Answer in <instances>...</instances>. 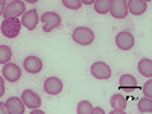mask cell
<instances>
[{
	"instance_id": "6da1fadb",
	"label": "cell",
	"mask_w": 152,
	"mask_h": 114,
	"mask_svg": "<svg viewBox=\"0 0 152 114\" xmlns=\"http://www.w3.org/2000/svg\"><path fill=\"white\" fill-rule=\"evenodd\" d=\"M3 37L6 38H15L18 37L20 31H21V21L18 18H5L2 21V26H0Z\"/></svg>"
},
{
	"instance_id": "7a4b0ae2",
	"label": "cell",
	"mask_w": 152,
	"mask_h": 114,
	"mask_svg": "<svg viewBox=\"0 0 152 114\" xmlns=\"http://www.w3.org/2000/svg\"><path fill=\"white\" fill-rule=\"evenodd\" d=\"M72 38L75 43H78L81 46H88L94 41V32L88 28H76L72 34Z\"/></svg>"
},
{
	"instance_id": "3957f363",
	"label": "cell",
	"mask_w": 152,
	"mask_h": 114,
	"mask_svg": "<svg viewBox=\"0 0 152 114\" xmlns=\"http://www.w3.org/2000/svg\"><path fill=\"white\" fill-rule=\"evenodd\" d=\"M24 12H26L24 2H21V0H12L9 5H6V8L3 11V17L5 18H18Z\"/></svg>"
},
{
	"instance_id": "277c9868",
	"label": "cell",
	"mask_w": 152,
	"mask_h": 114,
	"mask_svg": "<svg viewBox=\"0 0 152 114\" xmlns=\"http://www.w3.org/2000/svg\"><path fill=\"white\" fill-rule=\"evenodd\" d=\"M41 21L44 23V26H43L44 32H50V31H53V29L61 26V17L56 12H46L41 17Z\"/></svg>"
},
{
	"instance_id": "5b68a950",
	"label": "cell",
	"mask_w": 152,
	"mask_h": 114,
	"mask_svg": "<svg viewBox=\"0 0 152 114\" xmlns=\"http://www.w3.org/2000/svg\"><path fill=\"white\" fill-rule=\"evenodd\" d=\"M110 14H111L114 18H125L126 15H128V6H126V0H111Z\"/></svg>"
},
{
	"instance_id": "8992f818",
	"label": "cell",
	"mask_w": 152,
	"mask_h": 114,
	"mask_svg": "<svg viewBox=\"0 0 152 114\" xmlns=\"http://www.w3.org/2000/svg\"><path fill=\"white\" fill-rule=\"evenodd\" d=\"M90 72L97 79H110L111 78V69H110V66L105 64V62H100V61L94 62V64L91 66V69H90Z\"/></svg>"
},
{
	"instance_id": "52a82bcc",
	"label": "cell",
	"mask_w": 152,
	"mask_h": 114,
	"mask_svg": "<svg viewBox=\"0 0 152 114\" xmlns=\"http://www.w3.org/2000/svg\"><path fill=\"white\" fill-rule=\"evenodd\" d=\"M2 73H3V78L8 79L9 82H17L21 78V69L17 64H12V62H6Z\"/></svg>"
},
{
	"instance_id": "ba28073f",
	"label": "cell",
	"mask_w": 152,
	"mask_h": 114,
	"mask_svg": "<svg viewBox=\"0 0 152 114\" xmlns=\"http://www.w3.org/2000/svg\"><path fill=\"white\" fill-rule=\"evenodd\" d=\"M38 21H40V17H38V12L37 9H31L26 11L21 17V26H24L28 31H34L37 28Z\"/></svg>"
},
{
	"instance_id": "9c48e42d",
	"label": "cell",
	"mask_w": 152,
	"mask_h": 114,
	"mask_svg": "<svg viewBox=\"0 0 152 114\" xmlns=\"http://www.w3.org/2000/svg\"><path fill=\"white\" fill-rule=\"evenodd\" d=\"M44 91L50 96H56L62 91V81L56 76H52V78H47L44 81Z\"/></svg>"
},
{
	"instance_id": "30bf717a",
	"label": "cell",
	"mask_w": 152,
	"mask_h": 114,
	"mask_svg": "<svg viewBox=\"0 0 152 114\" xmlns=\"http://www.w3.org/2000/svg\"><path fill=\"white\" fill-rule=\"evenodd\" d=\"M134 43H135V40H134V35L131 32H120L116 37V44H117V47L120 50H129V49H132Z\"/></svg>"
},
{
	"instance_id": "8fae6325",
	"label": "cell",
	"mask_w": 152,
	"mask_h": 114,
	"mask_svg": "<svg viewBox=\"0 0 152 114\" xmlns=\"http://www.w3.org/2000/svg\"><path fill=\"white\" fill-rule=\"evenodd\" d=\"M21 100H23L24 107L32 108V110L40 108V105H41V99H40V96H38L35 91H32V90H24L23 94H21Z\"/></svg>"
},
{
	"instance_id": "7c38bea8",
	"label": "cell",
	"mask_w": 152,
	"mask_h": 114,
	"mask_svg": "<svg viewBox=\"0 0 152 114\" xmlns=\"http://www.w3.org/2000/svg\"><path fill=\"white\" fill-rule=\"evenodd\" d=\"M23 67H24V70H26L28 73L35 75V73H40L41 72L43 62H41V59L38 58V56H28L26 59L23 61Z\"/></svg>"
},
{
	"instance_id": "4fadbf2b",
	"label": "cell",
	"mask_w": 152,
	"mask_h": 114,
	"mask_svg": "<svg viewBox=\"0 0 152 114\" xmlns=\"http://www.w3.org/2000/svg\"><path fill=\"white\" fill-rule=\"evenodd\" d=\"M126 6H128V12H131L132 15H142L148 9V3L145 0H128Z\"/></svg>"
},
{
	"instance_id": "5bb4252c",
	"label": "cell",
	"mask_w": 152,
	"mask_h": 114,
	"mask_svg": "<svg viewBox=\"0 0 152 114\" xmlns=\"http://www.w3.org/2000/svg\"><path fill=\"white\" fill-rule=\"evenodd\" d=\"M111 107H113V114H123L126 108V96L123 94H113L111 96Z\"/></svg>"
},
{
	"instance_id": "9a60e30c",
	"label": "cell",
	"mask_w": 152,
	"mask_h": 114,
	"mask_svg": "<svg viewBox=\"0 0 152 114\" xmlns=\"http://www.w3.org/2000/svg\"><path fill=\"white\" fill-rule=\"evenodd\" d=\"M5 105L9 114H24V104L18 97H9Z\"/></svg>"
},
{
	"instance_id": "2e32d148",
	"label": "cell",
	"mask_w": 152,
	"mask_h": 114,
	"mask_svg": "<svg viewBox=\"0 0 152 114\" xmlns=\"http://www.w3.org/2000/svg\"><path fill=\"white\" fill-rule=\"evenodd\" d=\"M138 72H140V75L146 76V78H151L152 76V61L149 58H143L138 62Z\"/></svg>"
},
{
	"instance_id": "e0dca14e",
	"label": "cell",
	"mask_w": 152,
	"mask_h": 114,
	"mask_svg": "<svg viewBox=\"0 0 152 114\" xmlns=\"http://www.w3.org/2000/svg\"><path fill=\"white\" fill-rule=\"evenodd\" d=\"M119 84H120V88H128V90H131V88H135L137 79L132 75H122L119 79Z\"/></svg>"
},
{
	"instance_id": "ac0fdd59",
	"label": "cell",
	"mask_w": 152,
	"mask_h": 114,
	"mask_svg": "<svg viewBox=\"0 0 152 114\" xmlns=\"http://www.w3.org/2000/svg\"><path fill=\"white\" fill-rule=\"evenodd\" d=\"M94 9L97 14H108L110 6H111V0H94Z\"/></svg>"
},
{
	"instance_id": "d6986e66",
	"label": "cell",
	"mask_w": 152,
	"mask_h": 114,
	"mask_svg": "<svg viewBox=\"0 0 152 114\" xmlns=\"http://www.w3.org/2000/svg\"><path fill=\"white\" fill-rule=\"evenodd\" d=\"M12 58V49L9 46H0V64H6Z\"/></svg>"
},
{
	"instance_id": "ffe728a7",
	"label": "cell",
	"mask_w": 152,
	"mask_h": 114,
	"mask_svg": "<svg viewBox=\"0 0 152 114\" xmlns=\"http://www.w3.org/2000/svg\"><path fill=\"white\" fill-rule=\"evenodd\" d=\"M76 111H78V114H93V105L88 100H81Z\"/></svg>"
},
{
	"instance_id": "44dd1931",
	"label": "cell",
	"mask_w": 152,
	"mask_h": 114,
	"mask_svg": "<svg viewBox=\"0 0 152 114\" xmlns=\"http://www.w3.org/2000/svg\"><path fill=\"white\" fill-rule=\"evenodd\" d=\"M138 111L140 113H152V99L145 97L138 102Z\"/></svg>"
},
{
	"instance_id": "7402d4cb",
	"label": "cell",
	"mask_w": 152,
	"mask_h": 114,
	"mask_svg": "<svg viewBox=\"0 0 152 114\" xmlns=\"http://www.w3.org/2000/svg\"><path fill=\"white\" fill-rule=\"evenodd\" d=\"M62 5L69 9H79L82 6L81 0H62Z\"/></svg>"
},
{
	"instance_id": "603a6c76",
	"label": "cell",
	"mask_w": 152,
	"mask_h": 114,
	"mask_svg": "<svg viewBox=\"0 0 152 114\" xmlns=\"http://www.w3.org/2000/svg\"><path fill=\"white\" fill-rule=\"evenodd\" d=\"M143 93L146 94V97H152V81H148L143 85Z\"/></svg>"
},
{
	"instance_id": "cb8c5ba5",
	"label": "cell",
	"mask_w": 152,
	"mask_h": 114,
	"mask_svg": "<svg viewBox=\"0 0 152 114\" xmlns=\"http://www.w3.org/2000/svg\"><path fill=\"white\" fill-rule=\"evenodd\" d=\"M5 94V81H3V78L0 76V97H2Z\"/></svg>"
},
{
	"instance_id": "d4e9b609",
	"label": "cell",
	"mask_w": 152,
	"mask_h": 114,
	"mask_svg": "<svg viewBox=\"0 0 152 114\" xmlns=\"http://www.w3.org/2000/svg\"><path fill=\"white\" fill-rule=\"evenodd\" d=\"M0 114H9V113H8L6 105H5V104H2V102H0Z\"/></svg>"
},
{
	"instance_id": "484cf974",
	"label": "cell",
	"mask_w": 152,
	"mask_h": 114,
	"mask_svg": "<svg viewBox=\"0 0 152 114\" xmlns=\"http://www.w3.org/2000/svg\"><path fill=\"white\" fill-rule=\"evenodd\" d=\"M6 8V3H5V0H0V15H3V11Z\"/></svg>"
},
{
	"instance_id": "4316f807",
	"label": "cell",
	"mask_w": 152,
	"mask_h": 114,
	"mask_svg": "<svg viewBox=\"0 0 152 114\" xmlns=\"http://www.w3.org/2000/svg\"><path fill=\"white\" fill-rule=\"evenodd\" d=\"M97 113H99V114H104L105 111H104L102 108H93V114H97Z\"/></svg>"
},
{
	"instance_id": "83f0119b",
	"label": "cell",
	"mask_w": 152,
	"mask_h": 114,
	"mask_svg": "<svg viewBox=\"0 0 152 114\" xmlns=\"http://www.w3.org/2000/svg\"><path fill=\"white\" fill-rule=\"evenodd\" d=\"M81 3H84V5H93L94 0H81Z\"/></svg>"
},
{
	"instance_id": "f1b7e54d",
	"label": "cell",
	"mask_w": 152,
	"mask_h": 114,
	"mask_svg": "<svg viewBox=\"0 0 152 114\" xmlns=\"http://www.w3.org/2000/svg\"><path fill=\"white\" fill-rule=\"evenodd\" d=\"M24 2H28V3H37L38 0H24Z\"/></svg>"
},
{
	"instance_id": "f546056e",
	"label": "cell",
	"mask_w": 152,
	"mask_h": 114,
	"mask_svg": "<svg viewBox=\"0 0 152 114\" xmlns=\"http://www.w3.org/2000/svg\"><path fill=\"white\" fill-rule=\"evenodd\" d=\"M145 2H146V3H148V2H151V0H145Z\"/></svg>"
}]
</instances>
